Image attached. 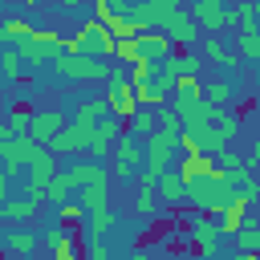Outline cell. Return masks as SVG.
I'll return each mask as SVG.
<instances>
[{
	"mask_svg": "<svg viewBox=\"0 0 260 260\" xmlns=\"http://www.w3.org/2000/svg\"><path fill=\"white\" fill-rule=\"evenodd\" d=\"M175 154H179V134H167V130H154L150 138H146V175H167L171 171V162H175Z\"/></svg>",
	"mask_w": 260,
	"mask_h": 260,
	"instance_id": "5b68a950",
	"label": "cell"
},
{
	"mask_svg": "<svg viewBox=\"0 0 260 260\" xmlns=\"http://www.w3.org/2000/svg\"><path fill=\"white\" fill-rule=\"evenodd\" d=\"M236 57L248 61V65H256V73H260V32H252V37H236Z\"/></svg>",
	"mask_w": 260,
	"mask_h": 260,
	"instance_id": "603a6c76",
	"label": "cell"
},
{
	"mask_svg": "<svg viewBox=\"0 0 260 260\" xmlns=\"http://www.w3.org/2000/svg\"><path fill=\"white\" fill-rule=\"evenodd\" d=\"M154 199H158V207H162V211H175V207H183V203H187V183L179 179V171L158 175V183H154Z\"/></svg>",
	"mask_w": 260,
	"mask_h": 260,
	"instance_id": "9c48e42d",
	"label": "cell"
},
{
	"mask_svg": "<svg viewBox=\"0 0 260 260\" xmlns=\"http://www.w3.org/2000/svg\"><path fill=\"white\" fill-rule=\"evenodd\" d=\"M203 98H207V102H211L215 110H228V102L236 98V89H232V81H228V77H215V81H207Z\"/></svg>",
	"mask_w": 260,
	"mask_h": 260,
	"instance_id": "d6986e66",
	"label": "cell"
},
{
	"mask_svg": "<svg viewBox=\"0 0 260 260\" xmlns=\"http://www.w3.org/2000/svg\"><path fill=\"white\" fill-rule=\"evenodd\" d=\"M37 32H41V24H37V20H24V16H8V20L0 24V45H4V49H20V45H28Z\"/></svg>",
	"mask_w": 260,
	"mask_h": 260,
	"instance_id": "8fae6325",
	"label": "cell"
},
{
	"mask_svg": "<svg viewBox=\"0 0 260 260\" xmlns=\"http://www.w3.org/2000/svg\"><path fill=\"white\" fill-rule=\"evenodd\" d=\"M256 228H260V219H256Z\"/></svg>",
	"mask_w": 260,
	"mask_h": 260,
	"instance_id": "d6a6232c",
	"label": "cell"
},
{
	"mask_svg": "<svg viewBox=\"0 0 260 260\" xmlns=\"http://www.w3.org/2000/svg\"><path fill=\"white\" fill-rule=\"evenodd\" d=\"M191 20H195L207 37H219L223 28H232V24H236V8H228L223 0H195Z\"/></svg>",
	"mask_w": 260,
	"mask_h": 260,
	"instance_id": "277c9868",
	"label": "cell"
},
{
	"mask_svg": "<svg viewBox=\"0 0 260 260\" xmlns=\"http://www.w3.org/2000/svg\"><path fill=\"white\" fill-rule=\"evenodd\" d=\"M89 146H93V130H85V126H77V122H69V126L49 142L53 154H81V150H89Z\"/></svg>",
	"mask_w": 260,
	"mask_h": 260,
	"instance_id": "ba28073f",
	"label": "cell"
},
{
	"mask_svg": "<svg viewBox=\"0 0 260 260\" xmlns=\"http://www.w3.org/2000/svg\"><path fill=\"white\" fill-rule=\"evenodd\" d=\"M37 207H41V203H32V199H24V195H20V199L0 203V215H4L8 223H16V219H32V215H37Z\"/></svg>",
	"mask_w": 260,
	"mask_h": 260,
	"instance_id": "44dd1931",
	"label": "cell"
},
{
	"mask_svg": "<svg viewBox=\"0 0 260 260\" xmlns=\"http://www.w3.org/2000/svg\"><path fill=\"white\" fill-rule=\"evenodd\" d=\"M81 203H85V211H89V215L110 211V171H106L102 179H93L89 187H81Z\"/></svg>",
	"mask_w": 260,
	"mask_h": 260,
	"instance_id": "2e32d148",
	"label": "cell"
},
{
	"mask_svg": "<svg viewBox=\"0 0 260 260\" xmlns=\"http://www.w3.org/2000/svg\"><path fill=\"white\" fill-rule=\"evenodd\" d=\"M114 32L102 24V20H93V16H85L81 20V28L69 37V53L73 57H93V61H102V57H114Z\"/></svg>",
	"mask_w": 260,
	"mask_h": 260,
	"instance_id": "6da1fadb",
	"label": "cell"
},
{
	"mask_svg": "<svg viewBox=\"0 0 260 260\" xmlns=\"http://www.w3.org/2000/svg\"><path fill=\"white\" fill-rule=\"evenodd\" d=\"M126 126H130V138H142V142H146V138L158 130V114H154V110H138Z\"/></svg>",
	"mask_w": 260,
	"mask_h": 260,
	"instance_id": "ffe728a7",
	"label": "cell"
},
{
	"mask_svg": "<svg viewBox=\"0 0 260 260\" xmlns=\"http://www.w3.org/2000/svg\"><path fill=\"white\" fill-rule=\"evenodd\" d=\"M122 134H126V122H118V118H106V122H98V130H93V146H89L93 162H102V158H114V150H118Z\"/></svg>",
	"mask_w": 260,
	"mask_h": 260,
	"instance_id": "52a82bcc",
	"label": "cell"
},
{
	"mask_svg": "<svg viewBox=\"0 0 260 260\" xmlns=\"http://www.w3.org/2000/svg\"><path fill=\"white\" fill-rule=\"evenodd\" d=\"M28 118H32V106L16 102V106L8 110V122H4V130H0V142H16V138H24V130H28Z\"/></svg>",
	"mask_w": 260,
	"mask_h": 260,
	"instance_id": "ac0fdd59",
	"label": "cell"
},
{
	"mask_svg": "<svg viewBox=\"0 0 260 260\" xmlns=\"http://www.w3.org/2000/svg\"><path fill=\"white\" fill-rule=\"evenodd\" d=\"M215 167H219V162H215V158H207V154H183L175 171H179V179L191 187L195 179H203V175H215Z\"/></svg>",
	"mask_w": 260,
	"mask_h": 260,
	"instance_id": "9a60e30c",
	"label": "cell"
},
{
	"mask_svg": "<svg viewBox=\"0 0 260 260\" xmlns=\"http://www.w3.org/2000/svg\"><path fill=\"white\" fill-rule=\"evenodd\" d=\"M45 248H49V256L53 260H81V248H77V236L69 232V228H45Z\"/></svg>",
	"mask_w": 260,
	"mask_h": 260,
	"instance_id": "30bf717a",
	"label": "cell"
},
{
	"mask_svg": "<svg viewBox=\"0 0 260 260\" xmlns=\"http://www.w3.org/2000/svg\"><path fill=\"white\" fill-rule=\"evenodd\" d=\"M256 162H260V138H256V146L248 150V167H256Z\"/></svg>",
	"mask_w": 260,
	"mask_h": 260,
	"instance_id": "4dcf8cb0",
	"label": "cell"
},
{
	"mask_svg": "<svg viewBox=\"0 0 260 260\" xmlns=\"http://www.w3.org/2000/svg\"><path fill=\"white\" fill-rule=\"evenodd\" d=\"M154 114H158V130H167V134H183V130H187L175 106H162V110H154Z\"/></svg>",
	"mask_w": 260,
	"mask_h": 260,
	"instance_id": "484cf974",
	"label": "cell"
},
{
	"mask_svg": "<svg viewBox=\"0 0 260 260\" xmlns=\"http://www.w3.org/2000/svg\"><path fill=\"white\" fill-rule=\"evenodd\" d=\"M122 85H130V73H126L122 65H110V77H106V93H114V89H122Z\"/></svg>",
	"mask_w": 260,
	"mask_h": 260,
	"instance_id": "83f0119b",
	"label": "cell"
},
{
	"mask_svg": "<svg viewBox=\"0 0 260 260\" xmlns=\"http://www.w3.org/2000/svg\"><path fill=\"white\" fill-rule=\"evenodd\" d=\"M57 12H69V16H77V12H85V8H81L77 0H61V4H57Z\"/></svg>",
	"mask_w": 260,
	"mask_h": 260,
	"instance_id": "f546056e",
	"label": "cell"
},
{
	"mask_svg": "<svg viewBox=\"0 0 260 260\" xmlns=\"http://www.w3.org/2000/svg\"><path fill=\"white\" fill-rule=\"evenodd\" d=\"M53 73H57L61 81H106V77H110V65H102V61H93V57H73V53H65V57L53 61Z\"/></svg>",
	"mask_w": 260,
	"mask_h": 260,
	"instance_id": "3957f363",
	"label": "cell"
},
{
	"mask_svg": "<svg viewBox=\"0 0 260 260\" xmlns=\"http://www.w3.org/2000/svg\"><path fill=\"white\" fill-rule=\"evenodd\" d=\"M106 102H110V114L118 118V122H130L138 110H142V102H138V89H134V81L130 85H122V89H114V93H106Z\"/></svg>",
	"mask_w": 260,
	"mask_h": 260,
	"instance_id": "7c38bea8",
	"label": "cell"
},
{
	"mask_svg": "<svg viewBox=\"0 0 260 260\" xmlns=\"http://www.w3.org/2000/svg\"><path fill=\"white\" fill-rule=\"evenodd\" d=\"M195 53L203 57V65H240V57H236V49H228V45H223L219 37H203Z\"/></svg>",
	"mask_w": 260,
	"mask_h": 260,
	"instance_id": "5bb4252c",
	"label": "cell"
},
{
	"mask_svg": "<svg viewBox=\"0 0 260 260\" xmlns=\"http://www.w3.org/2000/svg\"><path fill=\"white\" fill-rule=\"evenodd\" d=\"M236 252H248V256L260 252V228H256V219H248V228L236 236Z\"/></svg>",
	"mask_w": 260,
	"mask_h": 260,
	"instance_id": "d4e9b609",
	"label": "cell"
},
{
	"mask_svg": "<svg viewBox=\"0 0 260 260\" xmlns=\"http://www.w3.org/2000/svg\"><path fill=\"white\" fill-rule=\"evenodd\" d=\"M69 122H65V114L57 110V106H49V110H32V118H28V130H24V138H32V142H41V146H49L61 130H65Z\"/></svg>",
	"mask_w": 260,
	"mask_h": 260,
	"instance_id": "8992f818",
	"label": "cell"
},
{
	"mask_svg": "<svg viewBox=\"0 0 260 260\" xmlns=\"http://www.w3.org/2000/svg\"><path fill=\"white\" fill-rule=\"evenodd\" d=\"M37 232H24V228H8V236H4V252H8V260H24V256H32V248H37Z\"/></svg>",
	"mask_w": 260,
	"mask_h": 260,
	"instance_id": "e0dca14e",
	"label": "cell"
},
{
	"mask_svg": "<svg viewBox=\"0 0 260 260\" xmlns=\"http://www.w3.org/2000/svg\"><path fill=\"white\" fill-rule=\"evenodd\" d=\"M0 65H4V81H20V77H24V57H20V49H4V53H0Z\"/></svg>",
	"mask_w": 260,
	"mask_h": 260,
	"instance_id": "cb8c5ba5",
	"label": "cell"
},
{
	"mask_svg": "<svg viewBox=\"0 0 260 260\" xmlns=\"http://www.w3.org/2000/svg\"><path fill=\"white\" fill-rule=\"evenodd\" d=\"M158 32H167V37H171V41H179V45H195V20H191V12H187V8H179L175 16H167Z\"/></svg>",
	"mask_w": 260,
	"mask_h": 260,
	"instance_id": "4fadbf2b",
	"label": "cell"
},
{
	"mask_svg": "<svg viewBox=\"0 0 260 260\" xmlns=\"http://www.w3.org/2000/svg\"><path fill=\"white\" fill-rule=\"evenodd\" d=\"M85 260H110V248H106L102 240H89V248H85Z\"/></svg>",
	"mask_w": 260,
	"mask_h": 260,
	"instance_id": "f1b7e54d",
	"label": "cell"
},
{
	"mask_svg": "<svg viewBox=\"0 0 260 260\" xmlns=\"http://www.w3.org/2000/svg\"><path fill=\"white\" fill-rule=\"evenodd\" d=\"M57 223L65 228H81V223H89V211H85V203L77 199V203H57Z\"/></svg>",
	"mask_w": 260,
	"mask_h": 260,
	"instance_id": "7402d4cb",
	"label": "cell"
},
{
	"mask_svg": "<svg viewBox=\"0 0 260 260\" xmlns=\"http://www.w3.org/2000/svg\"><path fill=\"white\" fill-rule=\"evenodd\" d=\"M162 207H158V199H154V191H138V199H134V215L138 219H154Z\"/></svg>",
	"mask_w": 260,
	"mask_h": 260,
	"instance_id": "4316f807",
	"label": "cell"
},
{
	"mask_svg": "<svg viewBox=\"0 0 260 260\" xmlns=\"http://www.w3.org/2000/svg\"><path fill=\"white\" fill-rule=\"evenodd\" d=\"M126 260H154V256H150V252H142V248H134V252H130Z\"/></svg>",
	"mask_w": 260,
	"mask_h": 260,
	"instance_id": "1f68e13d",
	"label": "cell"
},
{
	"mask_svg": "<svg viewBox=\"0 0 260 260\" xmlns=\"http://www.w3.org/2000/svg\"><path fill=\"white\" fill-rule=\"evenodd\" d=\"M183 228L191 232V244H195V256H199V260H215V256H219V240H223L219 219L199 215V211H187V215H183Z\"/></svg>",
	"mask_w": 260,
	"mask_h": 260,
	"instance_id": "7a4b0ae2",
	"label": "cell"
}]
</instances>
